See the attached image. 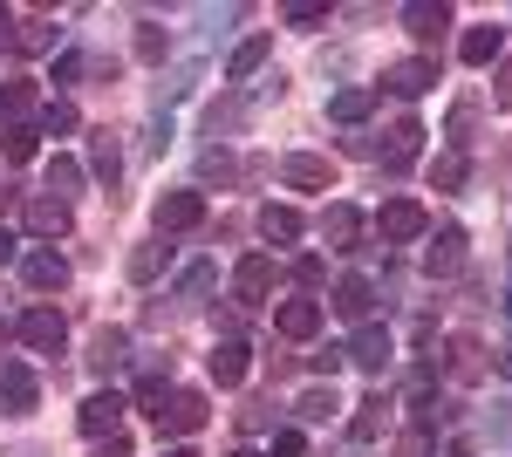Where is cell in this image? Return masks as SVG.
<instances>
[{"instance_id":"cell-1","label":"cell","mask_w":512,"mask_h":457,"mask_svg":"<svg viewBox=\"0 0 512 457\" xmlns=\"http://www.w3.org/2000/svg\"><path fill=\"white\" fill-rule=\"evenodd\" d=\"M376 232H383L390 246H410V239H424V232H431V212H424L417 198H390V205L376 212Z\"/></svg>"},{"instance_id":"cell-2","label":"cell","mask_w":512,"mask_h":457,"mask_svg":"<svg viewBox=\"0 0 512 457\" xmlns=\"http://www.w3.org/2000/svg\"><path fill=\"white\" fill-rule=\"evenodd\" d=\"M14 335L35 348V355H62V342H69V321H62L55 307H28V314L14 321Z\"/></svg>"},{"instance_id":"cell-3","label":"cell","mask_w":512,"mask_h":457,"mask_svg":"<svg viewBox=\"0 0 512 457\" xmlns=\"http://www.w3.org/2000/svg\"><path fill=\"white\" fill-rule=\"evenodd\" d=\"M151 219H158V232H192V226H205V191H164Z\"/></svg>"},{"instance_id":"cell-4","label":"cell","mask_w":512,"mask_h":457,"mask_svg":"<svg viewBox=\"0 0 512 457\" xmlns=\"http://www.w3.org/2000/svg\"><path fill=\"white\" fill-rule=\"evenodd\" d=\"M198 423H205V396H198V389H171L164 410H158V430L164 437H192Z\"/></svg>"},{"instance_id":"cell-5","label":"cell","mask_w":512,"mask_h":457,"mask_svg":"<svg viewBox=\"0 0 512 457\" xmlns=\"http://www.w3.org/2000/svg\"><path fill=\"white\" fill-rule=\"evenodd\" d=\"M117 423H123V396H117V389H96V396L76 410L82 437H117Z\"/></svg>"},{"instance_id":"cell-6","label":"cell","mask_w":512,"mask_h":457,"mask_svg":"<svg viewBox=\"0 0 512 457\" xmlns=\"http://www.w3.org/2000/svg\"><path fill=\"white\" fill-rule=\"evenodd\" d=\"M280 178H287L294 191H335V164H328V157L294 151V157H280Z\"/></svg>"},{"instance_id":"cell-7","label":"cell","mask_w":512,"mask_h":457,"mask_svg":"<svg viewBox=\"0 0 512 457\" xmlns=\"http://www.w3.org/2000/svg\"><path fill=\"white\" fill-rule=\"evenodd\" d=\"M267 287H274V260H267V253H246L233 267V301L253 307V301H267Z\"/></svg>"},{"instance_id":"cell-8","label":"cell","mask_w":512,"mask_h":457,"mask_svg":"<svg viewBox=\"0 0 512 457\" xmlns=\"http://www.w3.org/2000/svg\"><path fill=\"white\" fill-rule=\"evenodd\" d=\"M0 403H7V417H28V410L41 403V382H35V369L7 362V369H0Z\"/></svg>"},{"instance_id":"cell-9","label":"cell","mask_w":512,"mask_h":457,"mask_svg":"<svg viewBox=\"0 0 512 457\" xmlns=\"http://www.w3.org/2000/svg\"><path fill=\"white\" fill-rule=\"evenodd\" d=\"M342 355H349L355 369H369V376H383V369H390V328H362V335H355L349 348H342Z\"/></svg>"},{"instance_id":"cell-10","label":"cell","mask_w":512,"mask_h":457,"mask_svg":"<svg viewBox=\"0 0 512 457\" xmlns=\"http://www.w3.org/2000/svg\"><path fill=\"white\" fill-rule=\"evenodd\" d=\"M321 239H328L335 253H355V246H362V212H355V205H328V212H321Z\"/></svg>"},{"instance_id":"cell-11","label":"cell","mask_w":512,"mask_h":457,"mask_svg":"<svg viewBox=\"0 0 512 457\" xmlns=\"http://www.w3.org/2000/svg\"><path fill=\"white\" fill-rule=\"evenodd\" d=\"M21 280H28L35 294H62V287H69V260H62V253H28V260H21Z\"/></svg>"},{"instance_id":"cell-12","label":"cell","mask_w":512,"mask_h":457,"mask_svg":"<svg viewBox=\"0 0 512 457\" xmlns=\"http://www.w3.org/2000/svg\"><path fill=\"white\" fill-rule=\"evenodd\" d=\"M246 369H253V348L239 342V335H226V342L212 348V382H219V389H233V382H246Z\"/></svg>"},{"instance_id":"cell-13","label":"cell","mask_w":512,"mask_h":457,"mask_svg":"<svg viewBox=\"0 0 512 457\" xmlns=\"http://www.w3.org/2000/svg\"><path fill=\"white\" fill-rule=\"evenodd\" d=\"M21 219H28V232H35V239H62V232L76 226L62 198H28V212H21Z\"/></svg>"},{"instance_id":"cell-14","label":"cell","mask_w":512,"mask_h":457,"mask_svg":"<svg viewBox=\"0 0 512 457\" xmlns=\"http://www.w3.org/2000/svg\"><path fill=\"white\" fill-rule=\"evenodd\" d=\"M431 82H437V62H424V55H410V62H396L390 76H383V89H390V96H424Z\"/></svg>"},{"instance_id":"cell-15","label":"cell","mask_w":512,"mask_h":457,"mask_svg":"<svg viewBox=\"0 0 512 457\" xmlns=\"http://www.w3.org/2000/svg\"><path fill=\"white\" fill-rule=\"evenodd\" d=\"M403 28L417 41H437L451 28V7H444V0H410V7H403Z\"/></svg>"},{"instance_id":"cell-16","label":"cell","mask_w":512,"mask_h":457,"mask_svg":"<svg viewBox=\"0 0 512 457\" xmlns=\"http://www.w3.org/2000/svg\"><path fill=\"white\" fill-rule=\"evenodd\" d=\"M274 328L287 335V342H308L321 328V301H280V314H274Z\"/></svg>"},{"instance_id":"cell-17","label":"cell","mask_w":512,"mask_h":457,"mask_svg":"<svg viewBox=\"0 0 512 457\" xmlns=\"http://www.w3.org/2000/svg\"><path fill=\"white\" fill-rule=\"evenodd\" d=\"M424 267H431V273H458V267H465V226H437Z\"/></svg>"},{"instance_id":"cell-18","label":"cell","mask_w":512,"mask_h":457,"mask_svg":"<svg viewBox=\"0 0 512 457\" xmlns=\"http://www.w3.org/2000/svg\"><path fill=\"white\" fill-rule=\"evenodd\" d=\"M444 369H451L458 382H478L485 376V348H478L472 335H451V342H444Z\"/></svg>"},{"instance_id":"cell-19","label":"cell","mask_w":512,"mask_h":457,"mask_svg":"<svg viewBox=\"0 0 512 457\" xmlns=\"http://www.w3.org/2000/svg\"><path fill=\"white\" fill-rule=\"evenodd\" d=\"M369 301H376V287H369L362 273H342V280H335V314L362 321V314H369Z\"/></svg>"},{"instance_id":"cell-20","label":"cell","mask_w":512,"mask_h":457,"mask_svg":"<svg viewBox=\"0 0 512 457\" xmlns=\"http://www.w3.org/2000/svg\"><path fill=\"white\" fill-rule=\"evenodd\" d=\"M267 55H274V41H267V35H246V41L233 48V62H226V76H233V82L260 76V62H267Z\"/></svg>"},{"instance_id":"cell-21","label":"cell","mask_w":512,"mask_h":457,"mask_svg":"<svg viewBox=\"0 0 512 457\" xmlns=\"http://www.w3.org/2000/svg\"><path fill=\"white\" fill-rule=\"evenodd\" d=\"M499 41H506V28H465L458 55H465L472 69H485V62H499Z\"/></svg>"},{"instance_id":"cell-22","label":"cell","mask_w":512,"mask_h":457,"mask_svg":"<svg viewBox=\"0 0 512 457\" xmlns=\"http://www.w3.org/2000/svg\"><path fill=\"white\" fill-rule=\"evenodd\" d=\"M383 423H390V403H383V396H369V403H355L349 437H355V444H376V437H383Z\"/></svg>"},{"instance_id":"cell-23","label":"cell","mask_w":512,"mask_h":457,"mask_svg":"<svg viewBox=\"0 0 512 457\" xmlns=\"http://www.w3.org/2000/svg\"><path fill=\"white\" fill-rule=\"evenodd\" d=\"M123 348H130V335H123V328H103V335L89 342V369H96V376H110V369L123 362Z\"/></svg>"},{"instance_id":"cell-24","label":"cell","mask_w":512,"mask_h":457,"mask_svg":"<svg viewBox=\"0 0 512 457\" xmlns=\"http://www.w3.org/2000/svg\"><path fill=\"white\" fill-rule=\"evenodd\" d=\"M164 396H171V362H151V369H144V376H137V410H151V417H158L164 410Z\"/></svg>"},{"instance_id":"cell-25","label":"cell","mask_w":512,"mask_h":457,"mask_svg":"<svg viewBox=\"0 0 512 457\" xmlns=\"http://www.w3.org/2000/svg\"><path fill=\"white\" fill-rule=\"evenodd\" d=\"M369 110H376L369 89H335V96H328V116H335V123H362Z\"/></svg>"},{"instance_id":"cell-26","label":"cell","mask_w":512,"mask_h":457,"mask_svg":"<svg viewBox=\"0 0 512 457\" xmlns=\"http://www.w3.org/2000/svg\"><path fill=\"white\" fill-rule=\"evenodd\" d=\"M260 232L280 239V246H294V239H301V212H294V205H267V212H260Z\"/></svg>"},{"instance_id":"cell-27","label":"cell","mask_w":512,"mask_h":457,"mask_svg":"<svg viewBox=\"0 0 512 457\" xmlns=\"http://www.w3.org/2000/svg\"><path fill=\"white\" fill-rule=\"evenodd\" d=\"M465 178H472L465 151H437V157H431V185H437V191H458Z\"/></svg>"},{"instance_id":"cell-28","label":"cell","mask_w":512,"mask_h":457,"mask_svg":"<svg viewBox=\"0 0 512 457\" xmlns=\"http://www.w3.org/2000/svg\"><path fill=\"white\" fill-rule=\"evenodd\" d=\"M48 191H55V198H62V205H69V191H82V164L76 157H48Z\"/></svg>"},{"instance_id":"cell-29","label":"cell","mask_w":512,"mask_h":457,"mask_svg":"<svg viewBox=\"0 0 512 457\" xmlns=\"http://www.w3.org/2000/svg\"><path fill=\"white\" fill-rule=\"evenodd\" d=\"M417 144H424V123H417V116H403V123L390 130V164H410Z\"/></svg>"},{"instance_id":"cell-30","label":"cell","mask_w":512,"mask_h":457,"mask_svg":"<svg viewBox=\"0 0 512 457\" xmlns=\"http://www.w3.org/2000/svg\"><path fill=\"white\" fill-rule=\"evenodd\" d=\"M164 260H171V246H164V239L137 246V253H130V280H158V273H164Z\"/></svg>"},{"instance_id":"cell-31","label":"cell","mask_w":512,"mask_h":457,"mask_svg":"<svg viewBox=\"0 0 512 457\" xmlns=\"http://www.w3.org/2000/svg\"><path fill=\"white\" fill-rule=\"evenodd\" d=\"M239 123H246V96H219V103L205 110V130H212V137H219V130H239Z\"/></svg>"},{"instance_id":"cell-32","label":"cell","mask_w":512,"mask_h":457,"mask_svg":"<svg viewBox=\"0 0 512 457\" xmlns=\"http://www.w3.org/2000/svg\"><path fill=\"white\" fill-rule=\"evenodd\" d=\"M76 123H82V116H76V103H69V96H55V103L41 110V137H69Z\"/></svg>"},{"instance_id":"cell-33","label":"cell","mask_w":512,"mask_h":457,"mask_svg":"<svg viewBox=\"0 0 512 457\" xmlns=\"http://www.w3.org/2000/svg\"><path fill=\"white\" fill-rule=\"evenodd\" d=\"M294 410H301V417H308V423H328V417H335V410H342V396H335V382H328V389H308V396H301Z\"/></svg>"},{"instance_id":"cell-34","label":"cell","mask_w":512,"mask_h":457,"mask_svg":"<svg viewBox=\"0 0 512 457\" xmlns=\"http://www.w3.org/2000/svg\"><path fill=\"white\" fill-rule=\"evenodd\" d=\"M212 280H219V273L205 267V260H198V267H185V280H178V301H185V307H198L205 294H212Z\"/></svg>"},{"instance_id":"cell-35","label":"cell","mask_w":512,"mask_h":457,"mask_svg":"<svg viewBox=\"0 0 512 457\" xmlns=\"http://www.w3.org/2000/svg\"><path fill=\"white\" fill-rule=\"evenodd\" d=\"M89 164H96V178H110V185H117V171H123V151H117V137H110V130L96 137V151H89Z\"/></svg>"},{"instance_id":"cell-36","label":"cell","mask_w":512,"mask_h":457,"mask_svg":"<svg viewBox=\"0 0 512 457\" xmlns=\"http://www.w3.org/2000/svg\"><path fill=\"white\" fill-rule=\"evenodd\" d=\"M35 137H41V130H28V123H14V130L0 137V151L14 157V164H28V157H35Z\"/></svg>"},{"instance_id":"cell-37","label":"cell","mask_w":512,"mask_h":457,"mask_svg":"<svg viewBox=\"0 0 512 457\" xmlns=\"http://www.w3.org/2000/svg\"><path fill=\"white\" fill-rule=\"evenodd\" d=\"M198 178H219V185H233V178H239V164H233L226 151H219V144H212V151L198 157Z\"/></svg>"},{"instance_id":"cell-38","label":"cell","mask_w":512,"mask_h":457,"mask_svg":"<svg viewBox=\"0 0 512 457\" xmlns=\"http://www.w3.org/2000/svg\"><path fill=\"white\" fill-rule=\"evenodd\" d=\"M0 110L28 116V110H35V82H7V89H0Z\"/></svg>"},{"instance_id":"cell-39","label":"cell","mask_w":512,"mask_h":457,"mask_svg":"<svg viewBox=\"0 0 512 457\" xmlns=\"http://www.w3.org/2000/svg\"><path fill=\"white\" fill-rule=\"evenodd\" d=\"M472 123H478V103H458V110H451V144H458V151L472 144Z\"/></svg>"},{"instance_id":"cell-40","label":"cell","mask_w":512,"mask_h":457,"mask_svg":"<svg viewBox=\"0 0 512 457\" xmlns=\"http://www.w3.org/2000/svg\"><path fill=\"white\" fill-rule=\"evenodd\" d=\"M294 280H301V287H321V280H328V260H321V253H301V260H294Z\"/></svg>"},{"instance_id":"cell-41","label":"cell","mask_w":512,"mask_h":457,"mask_svg":"<svg viewBox=\"0 0 512 457\" xmlns=\"http://www.w3.org/2000/svg\"><path fill=\"white\" fill-rule=\"evenodd\" d=\"M164 48H171L164 28H137V55H144V62H164Z\"/></svg>"},{"instance_id":"cell-42","label":"cell","mask_w":512,"mask_h":457,"mask_svg":"<svg viewBox=\"0 0 512 457\" xmlns=\"http://www.w3.org/2000/svg\"><path fill=\"white\" fill-rule=\"evenodd\" d=\"M55 35H62V28H55V21H35V28H21V48H55Z\"/></svg>"},{"instance_id":"cell-43","label":"cell","mask_w":512,"mask_h":457,"mask_svg":"<svg viewBox=\"0 0 512 457\" xmlns=\"http://www.w3.org/2000/svg\"><path fill=\"white\" fill-rule=\"evenodd\" d=\"M492 110H512V62H499V76H492Z\"/></svg>"},{"instance_id":"cell-44","label":"cell","mask_w":512,"mask_h":457,"mask_svg":"<svg viewBox=\"0 0 512 457\" xmlns=\"http://www.w3.org/2000/svg\"><path fill=\"white\" fill-rule=\"evenodd\" d=\"M321 21H328V7H308V0L287 7V28H321Z\"/></svg>"},{"instance_id":"cell-45","label":"cell","mask_w":512,"mask_h":457,"mask_svg":"<svg viewBox=\"0 0 512 457\" xmlns=\"http://www.w3.org/2000/svg\"><path fill=\"white\" fill-rule=\"evenodd\" d=\"M274 457H308V437H301V430H280V437H274Z\"/></svg>"},{"instance_id":"cell-46","label":"cell","mask_w":512,"mask_h":457,"mask_svg":"<svg viewBox=\"0 0 512 457\" xmlns=\"http://www.w3.org/2000/svg\"><path fill=\"white\" fill-rule=\"evenodd\" d=\"M76 76H82V55H76V48H69V55L55 62V89H69V82H76Z\"/></svg>"},{"instance_id":"cell-47","label":"cell","mask_w":512,"mask_h":457,"mask_svg":"<svg viewBox=\"0 0 512 457\" xmlns=\"http://www.w3.org/2000/svg\"><path fill=\"white\" fill-rule=\"evenodd\" d=\"M239 423H246V430H267V423H274V403H246V417H239Z\"/></svg>"},{"instance_id":"cell-48","label":"cell","mask_w":512,"mask_h":457,"mask_svg":"<svg viewBox=\"0 0 512 457\" xmlns=\"http://www.w3.org/2000/svg\"><path fill=\"white\" fill-rule=\"evenodd\" d=\"M14 41H21V35H14V14L0 7V48H14Z\"/></svg>"},{"instance_id":"cell-49","label":"cell","mask_w":512,"mask_h":457,"mask_svg":"<svg viewBox=\"0 0 512 457\" xmlns=\"http://www.w3.org/2000/svg\"><path fill=\"white\" fill-rule=\"evenodd\" d=\"M7 260H14V232L0 226V267H7Z\"/></svg>"},{"instance_id":"cell-50","label":"cell","mask_w":512,"mask_h":457,"mask_svg":"<svg viewBox=\"0 0 512 457\" xmlns=\"http://www.w3.org/2000/svg\"><path fill=\"white\" fill-rule=\"evenodd\" d=\"M499 376H512V342H506V355H499Z\"/></svg>"},{"instance_id":"cell-51","label":"cell","mask_w":512,"mask_h":457,"mask_svg":"<svg viewBox=\"0 0 512 457\" xmlns=\"http://www.w3.org/2000/svg\"><path fill=\"white\" fill-rule=\"evenodd\" d=\"M164 457H192V451H185V444H171V451H164Z\"/></svg>"},{"instance_id":"cell-52","label":"cell","mask_w":512,"mask_h":457,"mask_svg":"<svg viewBox=\"0 0 512 457\" xmlns=\"http://www.w3.org/2000/svg\"><path fill=\"white\" fill-rule=\"evenodd\" d=\"M226 457H260V451H226Z\"/></svg>"},{"instance_id":"cell-53","label":"cell","mask_w":512,"mask_h":457,"mask_svg":"<svg viewBox=\"0 0 512 457\" xmlns=\"http://www.w3.org/2000/svg\"><path fill=\"white\" fill-rule=\"evenodd\" d=\"M506 307H512V280H506Z\"/></svg>"},{"instance_id":"cell-54","label":"cell","mask_w":512,"mask_h":457,"mask_svg":"<svg viewBox=\"0 0 512 457\" xmlns=\"http://www.w3.org/2000/svg\"><path fill=\"white\" fill-rule=\"evenodd\" d=\"M0 116H7V110H0Z\"/></svg>"}]
</instances>
